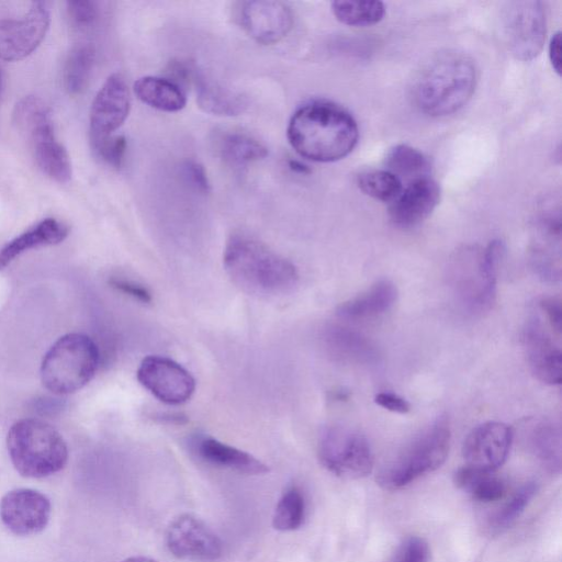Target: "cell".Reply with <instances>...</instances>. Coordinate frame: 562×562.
Instances as JSON below:
<instances>
[{
	"label": "cell",
	"mask_w": 562,
	"mask_h": 562,
	"mask_svg": "<svg viewBox=\"0 0 562 562\" xmlns=\"http://www.w3.org/2000/svg\"><path fill=\"white\" fill-rule=\"evenodd\" d=\"M165 539L170 553L181 560L215 561L223 553L217 535L192 514L176 517L169 524Z\"/></svg>",
	"instance_id": "11"
},
{
	"label": "cell",
	"mask_w": 562,
	"mask_h": 562,
	"mask_svg": "<svg viewBox=\"0 0 562 562\" xmlns=\"http://www.w3.org/2000/svg\"><path fill=\"white\" fill-rule=\"evenodd\" d=\"M286 136L301 157L331 162L353 150L359 128L353 116L342 106L327 100H313L292 114Z\"/></svg>",
	"instance_id": "1"
},
{
	"label": "cell",
	"mask_w": 562,
	"mask_h": 562,
	"mask_svg": "<svg viewBox=\"0 0 562 562\" xmlns=\"http://www.w3.org/2000/svg\"><path fill=\"white\" fill-rule=\"evenodd\" d=\"M171 72L181 81L193 86L196 103L206 113L234 116L243 113L248 106V99L244 94L225 88L209 78L190 61H175L171 66Z\"/></svg>",
	"instance_id": "16"
},
{
	"label": "cell",
	"mask_w": 562,
	"mask_h": 562,
	"mask_svg": "<svg viewBox=\"0 0 562 562\" xmlns=\"http://www.w3.org/2000/svg\"><path fill=\"white\" fill-rule=\"evenodd\" d=\"M110 284L117 291H120V292L144 303V304H148L153 300L151 294L148 291V289L137 282L126 280V279H121V278H112L110 280Z\"/></svg>",
	"instance_id": "41"
},
{
	"label": "cell",
	"mask_w": 562,
	"mask_h": 562,
	"mask_svg": "<svg viewBox=\"0 0 562 562\" xmlns=\"http://www.w3.org/2000/svg\"><path fill=\"white\" fill-rule=\"evenodd\" d=\"M289 167L293 172H296V173L306 175L311 171L306 165H304L302 161L296 160V159L289 160Z\"/></svg>",
	"instance_id": "44"
},
{
	"label": "cell",
	"mask_w": 562,
	"mask_h": 562,
	"mask_svg": "<svg viewBox=\"0 0 562 562\" xmlns=\"http://www.w3.org/2000/svg\"><path fill=\"white\" fill-rule=\"evenodd\" d=\"M440 200V187L430 176L407 182L390 203L389 215L394 225L411 228L426 220Z\"/></svg>",
	"instance_id": "19"
},
{
	"label": "cell",
	"mask_w": 562,
	"mask_h": 562,
	"mask_svg": "<svg viewBox=\"0 0 562 562\" xmlns=\"http://www.w3.org/2000/svg\"><path fill=\"white\" fill-rule=\"evenodd\" d=\"M331 11L336 19L350 26H370L379 23L385 7L381 1H334Z\"/></svg>",
	"instance_id": "31"
},
{
	"label": "cell",
	"mask_w": 562,
	"mask_h": 562,
	"mask_svg": "<svg viewBox=\"0 0 562 562\" xmlns=\"http://www.w3.org/2000/svg\"><path fill=\"white\" fill-rule=\"evenodd\" d=\"M305 510V499L301 490L296 485H290L277 503L272 526L280 531L296 530L304 522Z\"/></svg>",
	"instance_id": "32"
},
{
	"label": "cell",
	"mask_w": 562,
	"mask_h": 562,
	"mask_svg": "<svg viewBox=\"0 0 562 562\" xmlns=\"http://www.w3.org/2000/svg\"><path fill=\"white\" fill-rule=\"evenodd\" d=\"M223 263L232 280L247 292L276 296L297 284L295 266L262 241L245 234L232 235L224 248Z\"/></svg>",
	"instance_id": "3"
},
{
	"label": "cell",
	"mask_w": 562,
	"mask_h": 562,
	"mask_svg": "<svg viewBox=\"0 0 562 562\" xmlns=\"http://www.w3.org/2000/svg\"><path fill=\"white\" fill-rule=\"evenodd\" d=\"M237 18L243 30L256 42L271 45L283 40L293 26V12L288 3L271 0L243 1Z\"/></svg>",
	"instance_id": "14"
},
{
	"label": "cell",
	"mask_w": 562,
	"mask_h": 562,
	"mask_svg": "<svg viewBox=\"0 0 562 562\" xmlns=\"http://www.w3.org/2000/svg\"><path fill=\"white\" fill-rule=\"evenodd\" d=\"M539 307L543 312L547 323L552 331L560 337L562 328L561 300L554 296H546L539 301Z\"/></svg>",
	"instance_id": "40"
},
{
	"label": "cell",
	"mask_w": 562,
	"mask_h": 562,
	"mask_svg": "<svg viewBox=\"0 0 562 562\" xmlns=\"http://www.w3.org/2000/svg\"><path fill=\"white\" fill-rule=\"evenodd\" d=\"M395 284L382 279L359 295L342 302L336 314L344 319L358 321L379 316L387 312L397 300Z\"/></svg>",
	"instance_id": "23"
},
{
	"label": "cell",
	"mask_w": 562,
	"mask_h": 562,
	"mask_svg": "<svg viewBox=\"0 0 562 562\" xmlns=\"http://www.w3.org/2000/svg\"><path fill=\"white\" fill-rule=\"evenodd\" d=\"M504 254V243L494 239L483 249L464 248L451 258L447 270L448 284L463 308L474 314L491 308Z\"/></svg>",
	"instance_id": "4"
},
{
	"label": "cell",
	"mask_w": 562,
	"mask_h": 562,
	"mask_svg": "<svg viewBox=\"0 0 562 562\" xmlns=\"http://www.w3.org/2000/svg\"><path fill=\"white\" fill-rule=\"evenodd\" d=\"M521 422L524 438L533 454L549 469L559 471L562 447L560 426L540 417H529Z\"/></svg>",
	"instance_id": "24"
},
{
	"label": "cell",
	"mask_w": 562,
	"mask_h": 562,
	"mask_svg": "<svg viewBox=\"0 0 562 562\" xmlns=\"http://www.w3.org/2000/svg\"><path fill=\"white\" fill-rule=\"evenodd\" d=\"M493 473L464 464L456 470L453 483L458 488L471 494L474 499L482 503H492L502 499L506 493L505 483Z\"/></svg>",
	"instance_id": "28"
},
{
	"label": "cell",
	"mask_w": 562,
	"mask_h": 562,
	"mask_svg": "<svg viewBox=\"0 0 562 562\" xmlns=\"http://www.w3.org/2000/svg\"><path fill=\"white\" fill-rule=\"evenodd\" d=\"M68 233V226L56 218L47 217L40 221L0 248V270L30 249L61 243Z\"/></svg>",
	"instance_id": "22"
},
{
	"label": "cell",
	"mask_w": 562,
	"mask_h": 562,
	"mask_svg": "<svg viewBox=\"0 0 562 562\" xmlns=\"http://www.w3.org/2000/svg\"><path fill=\"white\" fill-rule=\"evenodd\" d=\"M99 349L85 334L71 333L58 338L41 364L43 386L56 395L75 393L88 384L99 366Z\"/></svg>",
	"instance_id": "7"
},
{
	"label": "cell",
	"mask_w": 562,
	"mask_h": 562,
	"mask_svg": "<svg viewBox=\"0 0 562 562\" xmlns=\"http://www.w3.org/2000/svg\"><path fill=\"white\" fill-rule=\"evenodd\" d=\"M537 488L535 482H528L517 490L493 516L491 520L493 528L501 530L514 524L537 493Z\"/></svg>",
	"instance_id": "34"
},
{
	"label": "cell",
	"mask_w": 562,
	"mask_h": 562,
	"mask_svg": "<svg viewBox=\"0 0 562 562\" xmlns=\"http://www.w3.org/2000/svg\"><path fill=\"white\" fill-rule=\"evenodd\" d=\"M192 447L200 459L215 467L252 475L269 472V468L252 454L209 435L195 436Z\"/></svg>",
	"instance_id": "21"
},
{
	"label": "cell",
	"mask_w": 562,
	"mask_h": 562,
	"mask_svg": "<svg viewBox=\"0 0 562 562\" xmlns=\"http://www.w3.org/2000/svg\"><path fill=\"white\" fill-rule=\"evenodd\" d=\"M549 59L553 70L561 75V32L554 33L549 43Z\"/></svg>",
	"instance_id": "43"
},
{
	"label": "cell",
	"mask_w": 562,
	"mask_h": 562,
	"mask_svg": "<svg viewBox=\"0 0 562 562\" xmlns=\"http://www.w3.org/2000/svg\"><path fill=\"white\" fill-rule=\"evenodd\" d=\"M122 562H157V561L153 560L150 558H146V557H132V558L125 559Z\"/></svg>",
	"instance_id": "46"
},
{
	"label": "cell",
	"mask_w": 562,
	"mask_h": 562,
	"mask_svg": "<svg viewBox=\"0 0 562 562\" xmlns=\"http://www.w3.org/2000/svg\"><path fill=\"white\" fill-rule=\"evenodd\" d=\"M131 97L120 74L106 78L95 94L90 110V139L113 135L128 116Z\"/></svg>",
	"instance_id": "17"
},
{
	"label": "cell",
	"mask_w": 562,
	"mask_h": 562,
	"mask_svg": "<svg viewBox=\"0 0 562 562\" xmlns=\"http://www.w3.org/2000/svg\"><path fill=\"white\" fill-rule=\"evenodd\" d=\"M499 34L507 50L522 61L536 58L547 34L543 3L537 0L506 2L501 9Z\"/></svg>",
	"instance_id": "8"
},
{
	"label": "cell",
	"mask_w": 562,
	"mask_h": 562,
	"mask_svg": "<svg viewBox=\"0 0 562 562\" xmlns=\"http://www.w3.org/2000/svg\"><path fill=\"white\" fill-rule=\"evenodd\" d=\"M325 339L334 356L344 361L372 364L379 360L375 345L368 337L351 328L333 325L327 328Z\"/></svg>",
	"instance_id": "25"
},
{
	"label": "cell",
	"mask_w": 562,
	"mask_h": 562,
	"mask_svg": "<svg viewBox=\"0 0 562 562\" xmlns=\"http://www.w3.org/2000/svg\"><path fill=\"white\" fill-rule=\"evenodd\" d=\"M357 186L366 195L391 203L403 189V181L386 169H369L357 176Z\"/></svg>",
	"instance_id": "33"
},
{
	"label": "cell",
	"mask_w": 562,
	"mask_h": 562,
	"mask_svg": "<svg viewBox=\"0 0 562 562\" xmlns=\"http://www.w3.org/2000/svg\"><path fill=\"white\" fill-rule=\"evenodd\" d=\"M476 81V66L470 56L459 50H442L430 57L416 74L413 101L427 115H450L469 102Z\"/></svg>",
	"instance_id": "2"
},
{
	"label": "cell",
	"mask_w": 562,
	"mask_h": 562,
	"mask_svg": "<svg viewBox=\"0 0 562 562\" xmlns=\"http://www.w3.org/2000/svg\"><path fill=\"white\" fill-rule=\"evenodd\" d=\"M52 505L47 496L32 488H15L0 501V518L16 536H31L47 526Z\"/></svg>",
	"instance_id": "15"
},
{
	"label": "cell",
	"mask_w": 562,
	"mask_h": 562,
	"mask_svg": "<svg viewBox=\"0 0 562 562\" xmlns=\"http://www.w3.org/2000/svg\"><path fill=\"white\" fill-rule=\"evenodd\" d=\"M134 92L143 103L162 112H178L187 103L186 94L179 85L161 77L145 76L137 79Z\"/></svg>",
	"instance_id": "27"
},
{
	"label": "cell",
	"mask_w": 562,
	"mask_h": 562,
	"mask_svg": "<svg viewBox=\"0 0 562 562\" xmlns=\"http://www.w3.org/2000/svg\"><path fill=\"white\" fill-rule=\"evenodd\" d=\"M95 155L113 168H120L126 153V139L122 135H110L90 139Z\"/></svg>",
	"instance_id": "35"
},
{
	"label": "cell",
	"mask_w": 562,
	"mask_h": 562,
	"mask_svg": "<svg viewBox=\"0 0 562 562\" xmlns=\"http://www.w3.org/2000/svg\"><path fill=\"white\" fill-rule=\"evenodd\" d=\"M30 139L40 169L52 180L67 183L72 168L66 148L56 139L53 122L47 120L25 134Z\"/></svg>",
	"instance_id": "20"
},
{
	"label": "cell",
	"mask_w": 562,
	"mask_h": 562,
	"mask_svg": "<svg viewBox=\"0 0 562 562\" xmlns=\"http://www.w3.org/2000/svg\"><path fill=\"white\" fill-rule=\"evenodd\" d=\"M7 449L14 469L25 477L55 474L68 460L63 436L48 423L35 418H24L11 426Z\"/></svg>",
	"instance_id": "5"
},
{
	"label": "cell",
	"mask_w": 562,
	"mask_h": 562,
	"mask_svg": "<svg viewBox=\"0 0 562 562\" xmlns=\"http://www.w3.org/2000/svg\"><path fill=\"white\" fill-rule=\"evenodd\" d=\"M374 403L382 408L397 414H407L411 404L407 400L393 392H379L374 396Z\"/></svg>",
	"instance_id": "42"
},
{
	"label": "cell",
	"mask_w": 562,
	"mask_h": 562,
	"mask_svg": "<svg viewBox=\"0 0 562 562\" xmlns=\"http://www.w3.org/2000/svg\"><path fill=\"white\" fill-rule=\"evenodd\" d=\"M450 437L447 418L436 419L380 469L378 484L384 490L394 491L435 471L447 459Z\"/></svg>",
	"instance_id": "6"
},
{
	"label": "cell",
	"mask_w": 562,
	"mask_h": 562,
	"mask_svg": "<svg viewBox=\"0 0 562 562\" xmlns=\"http://www.w3.org/2000/svg\"><path fill=\"white\" fill-rule=\"evenodd\" d=\"M0 87H1V72H0Z\"/></svg>",
	"instance_id": "47"
},
{
	"label": "cell",
	"mask_w": 562,
	"mask_h": 562,
	"mask_svg": "<svg viewBox=\"0 0 562 562\" xmlns=\"http://www.w3.org/2000/svg\"><path fill=\"white\" fill-rule=\"evenodd\" d=\"M321 463L333 474L344 479H360L373 469L371 446L361 432L345 427L324 429L318 442Z\"/></svg>",
	"instance_id": "9"
},
{
	"label": "cell",
	"mask_w": 562,
	"mask_h": 562,
	"mask_svg": "<svg viewBox=\"0 0 562 562\" xmlns=\"http://www.w3.org/2000/svg\"><path fill=\"white\" fill-rule=\"evenodd\" d=\"M138 382L159 401L178 405L195 390L191 373L175 360L162 356L144 358L137 369Z\"/></svg>",
	"instance_id": "10"
},
{
	"label": "cell",
	"mask_w": 562,
	"mask_h": 562,
	"mask_svg": "<svg viewBox=\"0 0 562 562\" xmlns=\"http://www.w3.org/2000/svg\"><path fill=\"white\" fill-rule=\"evenodd\" d=\"M386 170L394 173L401 180L407 179L408 182L429 176L430 164L427 157L418 149L406 145L400 144L392 147L385 157Z\"/></svg>",
	"instance_id": "29"
},
{
	"label": "cell",
	"mask_w": 562,
	"mask_h": 562,
	"mask_svg": "<svg viewBox=\"0 0 562 562\" xmlns=\"http://www.w3.org/2000/svg\"><path fill=\"white\" fill-rule=\"evenodd\" d=\"M521 344L532 374L543 383L561 384L562 352L539 316H532L527 321L521 334Z\"/></svg>",
	"instance_id": "18"
},
{
	"label": "cell",
	"mask_w": 562,
	"mask_h": 562,
	"mask_svg": "<svg viewBox=\"0 0 562 562\" xmlns=\"http://www.w3.org/2000/svg\"><path fill=\"white\" fill-rule=\"evenodd\" d=\"M215 148L224 162L234 168H244L268 155L267 147L259 139L235 130L218 133Z\"/></svg>",
	"instance_id": "26"
},
{
	"label": "cell",
	"mask_w": 562,
	"mask_h": 562,
	"mask_svg": "<svg viewBox=\"0 0 562 562\" xmlns=\"http://www.w3.org/2000/svg\"><path fill=\"white\" fill-rule=\"evenodd\" d=\"M530 265L535 273L542 281L558 282L561 279L560 257L542 247L535 248L530 256Z\"/></svg>",
	"instance_id": "36"
},
{
	"label": "cell",
	"mask_w": 562,
	"mask_h": 562,
	"mask_svg": "<svg viewBox=\"0 0 562 562\" xmlns=\"http://www.w3.org/2000/svg\"><path fill=\"white\" fill-rule=\"evenodd\" d=\"M349 392L347 391H344V390H339V391H335L334 394H333V398L335 401H346L349 398Z\"/></svg>",
	"instance_id": "45"
},
{
	"label": "cell",
	"mask_w": 562,
	"mask_h": 562,
	"mask_svg": "<svg viewBox=\"0 0 562 562\" xmlns=\"http://www.w3.org/2000/svg\"><path fill=\"white\" fill-rule=\"evenodd\" d=\"M429 559L428 542L424 538L411 536L400 543L390 562H429Z\"/></svg>",
	"instance_id": "37"
},
{
	"label": "cell",
	"mask_w": 562,
	"mask_h": 562,
	"mask_svg": "<svg viewBox=\"0 0 562 562\" xmlns=\"http://www.w3.org/2000/svg\"><path fill=\"white\" fill-rule=\"evenodd\" d=\"M49 22L43 2H33L20 19L0 20V59L16 61L31 55L44 40Z\"/></svg>",
	"instance_id": "12"
},
{
	"label": "cell",
	"mask_w": 562,
	"mask_h": 562,
	"mask_svg": "<svg viewBox=\"0 0 562 562\" xmlns=\"http://www.w3.org/2000/svg\"><path fill=\"white\" fill-rule=\"evenodd\" d=\"M67 14L72 25L78 29H87L95 22L98 7L95 2L89 0L68 1Z\"/></svg>",
	"instance_id": "38"
},
{
	"label": "cell",
	"mask_w": 562,
	"mask_h": 562,
	"mask_svg": "<svg viewBox=\"0 0 562 562\" xmlns=\"http://www.w3.org/2000/svg\"><path fill=\"white\" fill-rule=\"evenodd\" d=\"M95 57L90 44H78L69 52L64 66V86L70 94L81 93L90 78Z\"/></svg>",
	"instance_id": "30"
},
{
	"label": "cell",
	"mask_w": 562,
	"mask_h": 562,
	"mask_svg": "<svg viewBox=\"0 0 562 562\" xmlns=\"http://www.w3.org/2000/svg\"><path fill=\"white\" fill-rule=\"evenodd\" d=\"M514 436V429L502 422L490 420L477 425L463 441L465 465L494 472L506 461Z\"/></svg>",
	"instance_id": "13"
},
{
	"label": "cell",
	"mask_w": 562,
	"mask_h": 562,
	"mask_svg": "<svg viewBox=\"0 0 562 562\" xmlns=\"http://www.w3.org/2000/svg\"><path fill=\"white\" fill-rule=\"evenodd\" d=\"M180 175L183 182L195 192L207 194L210 181L205 169L195 160H186L180 166Z\"/></svg>",
	"instance_id": "39"
}]
</instances>
